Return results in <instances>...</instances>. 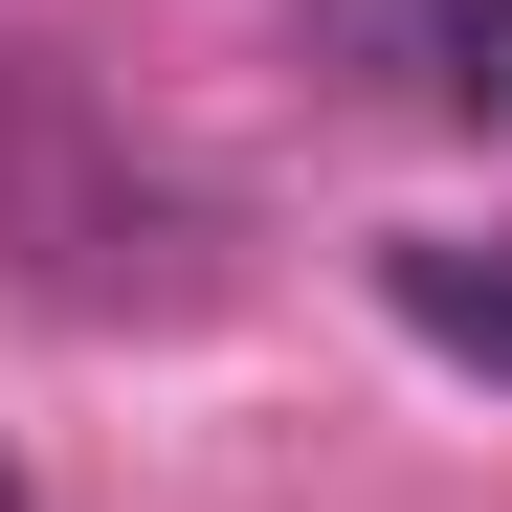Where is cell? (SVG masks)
I'll use <instances>...</instances> for the list:
<instances>
[{"label":"cell","mask_w":512,"mask_h":512,"mask_svg":"<svg viewBox=\"0 0 512 512\" xmlns=\"http://www.w3.org/2000/svg\"><path fill=\"white\" fill-rule=\"evenodd\" d=\"M0 245L45 312H179L201 290V201L67 90V45H0Z\"/></svg>","instance_id":"cell-1"},{"label":"cell","mask_w":512,"mask_h":512,"mask_svg":"<svg viewBox=\"0 0 512 512\" xmlns=\"http://www.w3.org/2000/svg\"><path fill=\"white\" fill-rule=\"evenodd\" d=\"M312 67H357L379 112H446V134H512V0H290Z\"/></svg>","instance_id":"cell-2"},{"label":"cell","mask_w":512,"mask_h":512,"mask_svg":"<svg viewBox=\"0 0 512 512\" xmlns=\"http://www.w3.org/2000/svg\"><path fill=\"white\" fill-rule=\"evenodd\" d=\"M379 312L446 379H512V223H379Z\"/></svg>","instance_id":"cell-3"},{"label":"cell","mask_w":512,"mask_h":512,"mask_svg":"<svg viewBox=\"0 0 512 512\" xmlns=\"http://www.w3.org/2000/svg\"><path fill=\"white\" fill-rule=\"evenodd\" d=\"M0 512H23V468H0Z\"/></svg>","instance_id":"cell-4"}]
</instances>
